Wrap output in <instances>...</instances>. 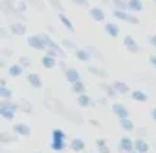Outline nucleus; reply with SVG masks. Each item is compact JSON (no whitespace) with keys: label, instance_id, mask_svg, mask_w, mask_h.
Masks as SVG:
<instances>
[{"label":"nucleus","instance_id":"f8f14e48","mask_svg":"<svg viewBox=\"0 0 156 153\" xmlns=\"http://www.w3.org/2000/svg\"><path fill=\"white\" fill-rule=\"evenodd\" d=\"M62 72H64V78H66V81H68V83H73V81H77V80H81L79 70L73 68V66H66Z\"/></svg>","mask_w":156,"mask_h":153},{"label":"nucleus","instance_id":"a211bd4d","mask_svg":"<svg viewBox=\"0 0 156 153\" xmlns=\"http://www.w3.org/2000/svg\"><path fill=\"white\" fill-rule=\"evenodd\" d=\"M73 55H75L77 61H81V63H90V59H92V55L87 52V48H75Z\"/></svg>","mask_w":156,"mask_h":153},{"label":"nucleus","instance_id":"7ed1b4c3","mask_svg":"<svg viewBox=\"0 0 156 153\" xmlns=\"http://www.w3.org/2000/svg\"><path fill=\"white\" fill-rule=\"evenodd\" d=\"M66 146H68V142H66V133H64L62 129H59V127L53 129V131H51V142H50L51 151L61 153V151L66 149Z\"/></svg>","mask_w":156,"mask_h":153},{"label":"nucleus","instance_id":"423d86ee","mask_svg":"<svg viewBox=\"0 0 156 153\" xmlns=\"http://www.w3.org/2000/svg\"><path fill=\"white\" fill-rule=\"evenodd\" d=\"M112 17L118 21H123L127 24H140V19L132 13V11H125V9H112Z\"/></svg>","mask_w":156,"mask_h":153},{"label":"nucleus","instance_id":"393cba45","mask_svg":"<svg viewBox=\"0 0 156 153\" xmlns=\"http://www.w3.org/2000/svg\"><path fill=\"white\" fill-rule=\"evenodd\" d=\"M99 87H101V91H103V92L107 94V98H112V100H114V98H118V92L114 91L112 83H107V81H103V83H101Z\"/></svg>","mask_w":156,"mask_h":153},{"label":"nucleus","instance_id":"37998d69","mask_svg":"<svg viewBox=\"0 0 156 153\" xmlns=\"http://www.w3.org/2000/svg\"><path fill=\"white\" fill-rule=\"evenodd\" d=\"M0 68H8V61H6V57H2V55H0Z\"/></svg>","mask_w":156,"mask_h":153},{"label":"nucleus","instance_id":"a19ab883","mask_svg":"<svg viewBox=\"0 0 156 153\" xmlns=\"http://www.w3.org/2000/svg\"><path fill=\"white\" fill-rule=\"evenodd\" d=\"M0 55L6 57V59H9V57H13V50L11 48H2V50H0Z\"/></svg>","mask_w":156,"mask_h":153},{"label":"nucleus","instance_id":"dca6fc26","mask_svg":"<svg viewBox=\"0 0 156 153\" xmlns=\"http://www.w3.org/2000/svg\"><path fill=\"white\" fill-rule=\"evenodd\" d=\"M90 17H92V21H96V22H105V19H107L103 8H99V6L90 8Z\"/></svg>","mask_w":156,"mask_h":153},{"label":"nucleus","instance_id":"1a4fd4ad","mask_svg":"<svg viewBox=\"0 0 156 153\" xmlns=\"http://www.w3.org/2000/svg\"><path fill=\"white\" fill-rule=\"evenodd\" d=\"M11 131H13L17 136H24V138L31 135V127H30L28 124H22V122H19V124H13Z\"/></svg>","mask_w":156,"mask_h":153},{"label":"nucleus","instance_id":"6e6d98bb","mask_svg":"<svg viewBox=\"0 0 156 153\" xmlns=\"http://www.w3.org/2000/svg\"><path fill=\"white\" fill-rule=\"evenodd\" d=\"M121 153H125V151H121Z\"/></svg>","mask_w":156,"mask_h":153},{"label":"nucleus","instance_id":"6ab92c4d","mask_svg":"<svg viewBox=\"0 0 156 153\" xmlns=\"http://www.w3.org/2000/svg\"><path fill=\"white\" fill-rule=\"evenodd\" d=\"M129 94H130V98H132L134 102H140V103H145V102H149V94H147L145 91H140V89H136V91H130Z\"/></svg>","mask_w":156,"mask_h":153},{"label":"nucleus","instance_id":"c756f323","mask_svg":"<svg viewBox=\"0 0 156 153\" xmlns=\"http://www.w3.org/2000/svg\"><path fill=\"white\" fill-rule=\"evenodd\" d=\"M70 85H72V92H73V94L87 92V85L83 83V80H77V81H73V83H70Z\"/></svg>","mask_w":156,"mask_h":153},{"label":"nucleus","instance_id":"4468645a","mask_svg":"<svg viewBox=\"0 0 156 153\" xmlns=\"http://www.w3.org/2000/svg\"><path fill=\"white\" fill-rule=\"evenodd\" d=\"M26 81H28L30 87H33V89H41V87H42V78H41L37 72H30V74L26 76Z\"/></svg>","mask_w":156,"mask_h":153},{"label":"nucleus","instance_id":"ea45409f","mask_svg":"<svg viewBox=\"0 0 156 153\" xmlns=\"http://www.w3.org/2000/svg\"><path fill=\"white\" fill-rule=\"evenodd\" d=\"M19 65L26 70V68H30V66H31V59H30V57H26V55H22V57L19 59Z\"/></svg>","mask_w":156,"mask_h":153},{"label":"nucleus","instance_id":"de8ad7c7","mask_svg":"<svg viewBox=\"0 0 156 153\" xmlns=\"http://www.w3.org/2000/svg\"><path fill=\"white\" fill-rule=\"evenodd\" d=\"M149 43H151V46H154V48H156V33L149 37Z\"/></svg>","mask_w":156,"mask_h":153},{"label":"nucleus","instance_id":"c03bdc74","mask_svg":"<svg viewBox=\"0 0 156 153\" xmlns=\"http://www.w3.org/2000/svg\"><path fill=\"white\" fill-rule=\"evenodd\" d=\"M8 28H2V26H0V39H2V37H8Z\"/></svg>","mask_w":156,"mask_h":153},{"label":"nucleus","instance_id":"a18cd8bd","mask_svg":"<svg viewBox=\"0 0 156 153\" xmlns=\"http://www.w3.org/2000/svg\"><path fill=\"white\" fill-rule=\"evenodd\" d=\"M96 103H98V105H103V107H105V105H107L108 102H107V98H99V100H96Z\"/></svg>","mask_w":156,"mask_h":153},{"label":"nucleus","instance_id":"f257e3e1","mask_svg":"<svg viewBox=\"0 0 156 153\" xmlns=\"http://www.w3.org/2000/svg\"><path fill=\"white\" fill-rule=\"evenodd\" d=\"M44 105H46L50 111L57 113L59 116L66 118L68 122H73V124H83V122H85V118H83L79 113H75L73 109L66 107V105H64L61 100H57V98H51V102H50V100H44Z\"/></svg>","mask_w":156,"mask_h":153},{"label":"nucleus","instance_id":"412c9836","mask_svg":"<svg viewBox=\"0 0 156 153\" xmlns=\"http://www.w3.org/2000/svg\"><path fill=\"white\" fill-rule=\"evenodd\" d=\"M68 146H70V149H72V151L79 153V151H83V149H85V140H83V138H79V136H75V138H72V140L68 142Z\"/></svg>","mask_w":156,"mask_h":153},{"label":"nucleus","instance_id":"aec40b11","mask_svg":"<svg viewBox=\"0 0 156 153\" xmlns=\"http://www.w3.org/2000/svg\"><path fill=\"white\" fill-rule=\"evenodd\" d=\"M132 136H129V135H125V136H121L119 138V149L121 151H125V153H130L132 151Z\"/></svg>","mask_w":156,"mask_h":153},{"label":"nucleus","instance_id":"72a5a7b5","mask_svg":"<svg viewBox=\"0 0 156 153\" xmlns=\"http://www.w3.org/2000/svg\"><path fill=\"white\" fill-rule=\"evenodd\" d=\"M87 52H88V54H90L92 57L99 59V61H103V59H105V57H103V54H101V52H99V50H98L96 46H87Z\"/></svg>","mask_w":156,"mask_h":153},{"label":"nucleus","instance_id":"e433bc0d","mask_svg":"<svg viewBox=\"0 0 156 153\" xmlns=\"http://www.w3.org/2000/svg\"><path fill=\"white\" fill-rule=\"evenodd\" d=\"M114 9H125L127 11V0H110Z\"/></svg>","mask_w":156,"mask_h":153},{"label":"nucleus","instance_id":"473e14b6","mask_svg":"<svg viewBox=\"0 0 156 153\" xmlns=\"http://www.w3.org/2000/svg\"><path fill=\"white\" fill-rule=\"evenodd\" d=\"M0 98L2 100H11L13 98V92H11V89H8V85L0 83Z\"/></svg>","mask_w":156,"mask_h":153},{"label":"nucleus","instance_id":"603ef678","mask_svg":"<svg viewBox=\"0 0 156 153\" xmlns=\"http://www.w3.org/2000/svg\"><path fill=\"white\" fill-rule=\"evenodd\" d=\"M0 153H4V146L2 144H0Z\"/></svg>","mask_w":156,"mask_h":153},{"label":"nucleus","instance_id":"2f4dec72","mask_svg":"<svg viewBox=\"0 0 156 153\" xmlns=\"http://www.w3.org/2000/svg\"><path fill=\"white\" fill-rule=\"evenodd\" d=\"M96 147H98V153H110V147L107 146L105 138H98L96 140Z\"/></svg>","mask_w":156,"mask_h":153},{"label":"nucleus","instance_id":"f3484780","mask_svg":"<svg viewBox=\"0 0 156 153\" xmlns=\"http://www.w3.org/2000/svg\"><path fill=\"white\" fill-rule=\"evenodd\" d=\"M77 103H79L81 107H94L96 105V100L90 98L87 92H81V94H77Z\"/></svg>","mask_w":156,"mask_h":153},{"label":"nucleus","instance_id":"9d476101","mask_svg":"<svg viewBox=\"0 0 156 153\" xmlns=\"http://www.w3.org/2000/svg\"><path fill=\"white\" fill-rule=\"evenodd\" d=\"M123 46H125L127 52H130V54H140V44L136 43V39H134L132 35H125V39H123Z\"/></svg>","mask_w":156,"mask_h":153},{"label":"nucleus","instance_id":"7c9ffc66","mask_svg":"<svg viewBox=\"0 0 156 153\" xmlns=\"http://www.w3.org/2000/svg\"><path fill=\"white\" fill-rule=\"evenodd\" d=\"M59 21L62 22V26H64V28H66V30H68L70 33H73V32H75V26L72 24V21H70V19H68V17H66V15H64L62 11L59 13Z\"/></svg>","mask_w":156,"mask_h":153},{"label":"nucleus","instance_id":"20e7f679","mask_svg":"<svg viewBox=\"0 0 156 153\" xmlns=\"http://www.w3.org/2000/svg\"><path fill=\"white\" fill-rule=\"evenodd\" d=\"M17 111H19V105L13 100H2V102H0V116H2L4 120L13 122Z\"/></svg>","mask_w":156,"mask_h":153},{"label":"nucleus","instance_id":"4c0bfd02","mask_svg":"<svg viewBox=\"0 0 156 153\" xmlns=\"http://www.w3.org/2000/svg\"><path fill=\"white\" fill-rule=\"evenodd\" d=\"M19 107H22V111H24L26 114H33V105H31L30 102H24V100H22Z\"/></svg>","mask_w":156,"mask_h":153},{"label":"nucleus","instance_id":"f704fd0d","mask_svg":"<svg viewBox=\"0 0 156 153\" xmlns=\"http://www.w3.org/2000/svg\"><path fill=\"white\" fill-rule=\"evenodd\" d=\"M46 2L51 6V9H55L57 13H61L64 8H62V2H61V0H46Z\"/></svg>","mask_w":156,"mask_h":153},{"label":"nucleus","instance_id":"6e6552de","mask_svg":"<svg viewBox=\"0 0 156 153\" xmlns=\"http://www.w3.org/2000/svg\"><path fill=\"white\" fill-rule=\"evenodd\" d=\"M26 43H28V46L30 48H33V50H46V44H44V41L41 39V35H30L28 39H26Z\"/></svg>","mask_w":156,"mask_h":153},{"label":"nucleus","instance_id":"c85d7f7f","mask_svg":"<svg viewBox=\"0 0 156 153\" xmlns=\"http://www.w3.org/2000/svg\"><path fill=\"white\" fill-rule=\"evenodd\" d=\"M119 125H121V129L125 131V133H132L136 127H134V122L130 120V118H119Z\"/></svg>","mask_w":156,"mask_h":153},{"label":"nucleus","instance_id":"b1692460","mask_svg":"<svg viewBox=\"0 0 156 153\" xmlns=\"http://www.w3.org/2000/svg\"><path fill=\"white\" fill-rule=\"evenodd\" d=\"M41 65H42L44 68H55V66H57V57H53V55H50V54H44L42 59H41Z\"/></svg>","mask_w":156,"mask_h":153},{"label":"nucleus","instance_id":"2eb2a0df","mask_svg":"<svg viewBox=\"0 0 156 153\" xmlns=\"http://www.w3.org/2000/svg\"><path fill=\"white\" fill-rule=\"evenodd\" d=\"M17 140H19V136H17L13 131H2V133H0V144H2V146L13 144V142H17Z\"/></svg>","mask_w":156,"mask_h":153},{"label":"nucleus","instance_id":"864d4df0","mask_svg":"<svg viewBox=\"0 0 156 153\" xmlns=\"http://www.w3.org/2000/svg\"><path fill=\"white\" fill-rule=\"evenodd\" d=\"M33 153H42V151H33Z\"/></svg>","mask_w":156,"mask_h":153},{"label":"nucleus","instance_id":"3c124183","mask_svg":"<svg viewBox=\"0 0 156 153\" xmlns=\"http://www.w3.org/2000/svg\"><path fill=\"white\" fill-rule=\"evenodd\" d=\"M59 66H61V68L64 70V68H66V63H64V61H59Z\"/></svg>","mask_w":156,"mask_h":153},{"label":"nucleus","instance_id":"f03ea898","mask_svg":"<svg viewBox=\"0 0 156 153\" xmlns=\"http://www.w3.org/2000/svg\"><path fill=\"white\" fill-rule=\"evenodd\" d=\"M39 35H41V39L44 41V44H46V54H50V55H53V57H61V59L66 57L64 48L59 46V44L50 37V33H39Z\"/></svg>","mask_w":156,"mask_h":153},{"label":"nucleus","instance_id":"8fccbe9b","mask_svg":"<svg viewBox=\"0 0 156 153\" xmlns=\"http://www.w3.org/2000/svg\"><path fill=\"white\" fill-rule=\"evenodd\" d=\"M90 124H92V125H96V127H101V124H99L98 120H90Z\"/></svg>","mask_w":156,"mask_h":153},{"label":"nucleus","instance_id":"cd10ccee","mask_svg":"<svg viewBox=\"0 0 156 153\" xmlns=\"http://www.w3.org/2000/svg\"><path fill=\"white\" fill-rule=\"evenodd\" d=\"M105 32L108 37H118L119 35V26L114 22H105Z\"/></svg>","mask_w":156,"mask_h":153},{"label":"nucleus","instance_id":"5701e85b","mask_svg":"<svg viewBox=\"0 0 156 153\" xmlns=\"http://www.w3.org/2000/svg\"><path fill=\"white\" fill-rule=\"evenodd\" d=\"M127 11H132V13L143 11V2L141 0H127Z\"/></svg>","mask_w":156,"mask_h":153},{"label":"nucleus","instance_id":"ddd939ff","mask_svg":"<svg viewBox=\"0 0 156 153\" xmlns=\"http://www.w3.org/2000/svg\"><path fill=\"white\" fill-rule=\"evenodd\" d=\"M110 109H112V113H114L118 118H129V109H127L123 103H119V102H114V103L110 105Z\"/></svg>","mask_w":156,"mask_h":153},{"label":"nucleus","instance_id":"79ce46f5","mask_svg":"<svg viewBox=\"0 0 156 153\" xmlns=\"http://www.w3.org/2000/svg\"><path fill=\"white\" fill-rule=\"evenodd\" d=\"M75 6H83V8H88V0H72Z\"/></svg>","mask_w":156,"mask_h":153},{"label":"nucleus","instance_id":"5fc2aeb1","mask_svg":"<svg viewBox=\"0 0 156 153\" xmlns=\"http://www.w3.org/2000/svg\"><path fill=\"white\" fill-rule=\"evenodd\" d=\"M130 153H138V151H134V149H132V151H130Z\"/></svg>","mask_w":156,"mask_h":153},{"label":"nucleus","instance_id":"09e8293b","mask_svg":"<svg viewBox=\"0 0 156 153\" xmlns=\"http://www.w3.org/2000/svg\"><path fill=\"white\" fill-rule=\"evenodd\" d=\"M151 118H152V120H154V122H156V107H154V109H152V111H151Z\"/></svg>","mask_w":156,"mask_h":153},{"label":"nucleus","instance_id":"bb28decb","mask_svg":"<svg viewBox=\"0 0 156 153\" xmlns=\"http://www.w3.org/2000/svg\"><path fill=\"white\" fill-rule=\"evenodd\" d=\"M88 72H90L92 76H98V78H101V80H107V78H108L107 70H103V68H99V66H94V65H88Z\"/></svg>","mask_w":156,"mask_h":153},{"label":"nucleus","instance_id":"39448f33","mask_svg":"<svg viewBox=\"0 0 156 153\" xmlns=\"http://www.w3.org/2000/svg\"><path fill=\"white\" fill-rule=\"evenodd\" d=\"M0 11H2L4 15L15 17V19H20L22 22H26L24 13H17V9H15V0H0Z\"/></svg>","mask_w":156,"mask_h":153},{"label":"nucleus","instance_id":"a878e982","mask_svg":"<svg viewBox=\"0 0 156 153\" xmlns=\"http://www.w3.org/2000/svg\"><path fill=\"white\" fill-rule=\"evenodd\" d=\"M8 74L11 76V78H20V76L24 74V68H22L19 63H15V65H9V66H8Z\"/></svg>","mask_w":156,"mask_h":153},{"label":"nucleus","instance_id":"4be33fe9","mask_svg":"<svg viewBox=\"0 0 156 153\" xmlns=\"http://www.w3.org/2000/svg\"><path fill=\"white\" fill-rule=\"evenodd\" d=\"M112 87H114V91H116L118 94H129V92H130V87H129L125 81H121V80L112 81Z\"/></svg>","mask_w":156,"mask_h":153},{"label":"nucleus","instance_id":"0eeeda50","mask_svg":"<svg viewBox=\"0 0 156 153\" xmlns=\"http://www.w3.org/2000/svg\"><path fill=\"white\" fill-rule=\"evenodd\" d=\"M8 32H9L11 35H15V37H22V35H26L28 28H26V22H22V21H13V22L8 26Z\"/></svg>","mask_w":156,"mask_h":153},{"label":"nucleus","instance_id":"58836bf2","mask_svg":"<svg viewBox=\"0 0 156 153\" xmlns=\"http://www.w3.org/2000/svg\"><path fill=\"white\" fill-rule=\"evenodd\" d=\"M61 46L62 48H66V50H75L77 46H75V43H72L70 39H61Z\"/></svg>","mask_w":156,"mask_h":153},{"label":"nucleus","instance_id":"9b49d317","mask_svg":"<svg viewBox=\"0 0 156 153\" xmlns=\"http://www.w3.org/2000/svg\"><path fill=\"white\" fill-rule=\"evenodd\" d=\"M132 149L134 151H138V153H149L151 151V146H149V142L145 140V138H136L134 142H132Z\"/></svg>","mask_w":156,"mask_h":153},{"label":"nucleus","instance_id":"c9c22d12","mask_svg":"<svg viewBox=\"0 0 156 153\" xmlns=\"http://www.w3.org/2000/svg\"><path fill=\"white\" fill-rule=\"evenodd\" d=\"M15 9H17V13H26L28 2H26V0H19V2H15Z\"/></svg>","mask_w":156,"mask_h":153},{"label":"nucleus","instance_id":"49530a36","mask_svg":"<svg viewBox=\"0 0 156 153\" xmlns=\"http://www.w3.org/2000/svg\"><path fill=\"white\" fill-rule=\"evenodd\" d=\"M149 63L156 68V55H154V54H152V55H149Z\"/></svg>","mask_w":156,"mask_h":153}]
</instances>
